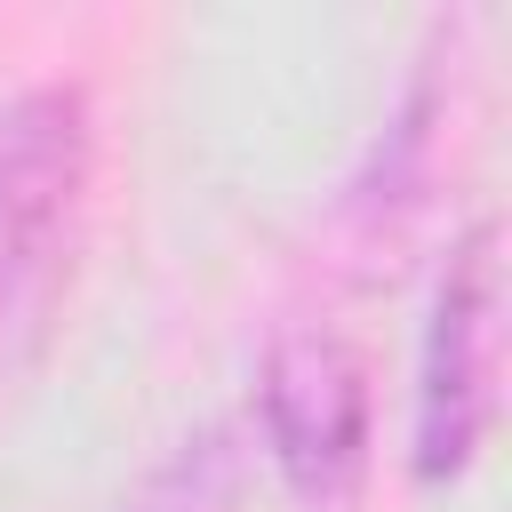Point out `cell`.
<instances>
[{"label": "cell", "mask_w": 512, "mask_h": 512, "mask_svg": "<svg viewBox=\"0 0 512 512\" xmlns=\"http://www.w3.org/2000/svg\"><path fill=\"white\" fill-rule=\"evenodd\" d=\"M96 120L80 80H32L0 104V392L56 336L88 232Z\"/></svg>", "instance_id": "6da1fadb"}, {"label": "cell", "mask_w": 512, "mask_h": 512, "mask_svg": "<svg viewBox=\"0 0 512 512\" xmlns=\"http://www.w3.org/2000/svg\"><path fill=\"white\" fill-rule=\"evenodd\" d=\"M504 232L496 216H472L448 248V272L432 288L424 360H416V480H456L488 424H496V368H504Z\"/></svg>", "instance_id": "7a4b0ae2"}, {"label": "cell", "mask_w": 512, "mask_h": 512, "mask_svg": "<svg viewBox=\"0 0 512 512\" xmlns=\"http://www.w3.org/2000/svg\"><path fill=\"white\" fill-rule=\"evenodd\" d=\"M264 440L272 464L288 472L296 496H336L352 488L360 456H368V368L352 360V344L296 328L272 344L264 360Z\"/></svg>", "instance_id": "3957f363"}]
</instances>
